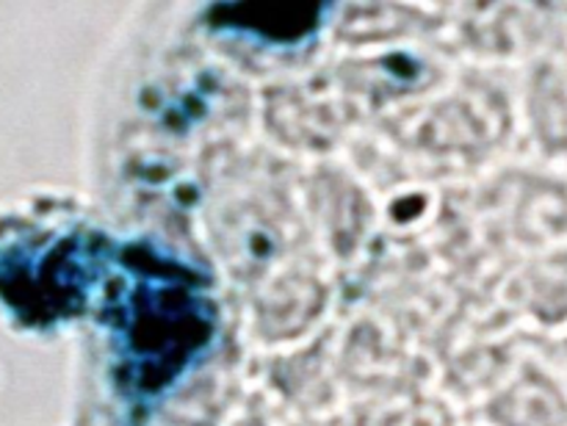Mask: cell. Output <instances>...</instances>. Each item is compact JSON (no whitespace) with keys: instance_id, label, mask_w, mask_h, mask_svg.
Listing matches in <instances>:
<instances>
[{"instance_id":"1","label":"cell","mask_w":567,"mask_h":426,"mask_svg":"<svg viewBox=\"0 0 567 426\" xmlns=\"http://www.w3.org/2000/svg\"><path fill=\"white\" fill-rule=\"evenodd\" d=\"M214 332V310L181 282H142L127 315V357L142 387L164 385Z\"/></svg>"}]
</instances>
